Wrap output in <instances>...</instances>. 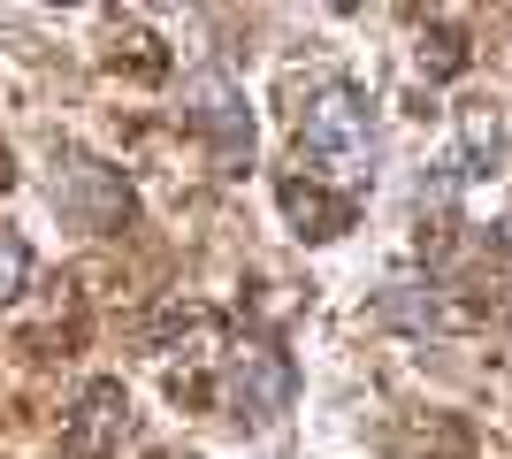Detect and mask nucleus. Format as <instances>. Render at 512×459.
I'll return each instance as SVG.
<instances>
[{
  "label": "nucleus",
  "instance_id": "nucleus-4",
  "mask_svg": "<svg viewBox=\"0 0 512 459\" xmlns=\"http://www.w3.org/2000/svg\"><path fill=\"white\" fill-rule=\"evenodd\" d=\"M54 207H62L77 230L107 238V230L130 222V184L115 169H100V161H85V153H69L62 169H54Z\"/></svg>",
  "mask_w": 512,
  "mask_h": 459
},
{
  "label": "nucleus",
  "instance_id": "nucleus-6",
  "mask_svg": "<svg viewBox=\"0 0 512 459\" xmlns=\"http://www.w3.org/2000/svg\"><path fill=\"white\" fill-rule=\"evenodd\" d=\"M375 322H398V329H451L459 314H451L444 284H390L383 299H375Z\"/></svg>",
  "mask_w": 512,
  "mask_h": 459
},
{
  "label": "nucleus",
  "instance_id": "nucleus-7",
  "mask_svg": "<svg viewBox=\"0 0 512 459\" xmlns=\"http://www.w3.org/2000/svg\"><path fill=\"white\" fill-rule=\"evenodd\" d=\"M283 207L299 222V238H337V230H352V199H329L321 184H306V176L283 184Z\"/></svg>",
  "mask_w": 512,
  "mask_h": 459
},
{
  "label": "nucleus",
  "instance_id": "nucleus-2",
  "mask_svg": "<svg viewBox=\"0 0 512 459\" xmlns=\"http://www.w3.org/2000/svg\"><path fill=\"white\" fill-rule=\"evenodd\" d=\"M291 398H299V375H291V360H283L268 337L230 345V360H222V406H230L245 429L283 421V414H291Z\"/></svg>",
  "mask_w": 512,
  "mask_h": 459
},
{
  "label": "nucleus",
  "instance_id": "nucleus-9",
  "mask_svg": "<svg viewBox=\"0 0 512 459\" xmlns=\"http://www.w3.org/2000/svg\"><path fill=\"white\" fill-rule=\"evenodd\" d=\"M23 284H31V245H23L16 230H8V222H0V306L16 299Z\"/></svg>",
  "mask_w": 512,
  "mask_h": 459
},
{
  "label": "nucleus",
  "instance_id": "nucleus-5",
  "mask_svg": "<svg viewBox=\"0 0 512 459\" xmlns=\"http://www.w3.org/2000/svg\"><path fill=\"white\" fill-rule=\"evenodd\" d=\"M123 429H130V391L100 375V383L77 391V414L62 421V459H115Z\"/></svg>",
  "mask_w": 512,
  "mask_h": 459
},
{
  "label": "nucleus",
  "instance_id": "nucleus-1",
  "mask_svg": "<svg viewBox=\"0 0 512 459\" xmlns=\"http://www.w3.org/2000/svg\"><path fill=\"white\" fill-rule=\"evenodd\" d=\"M375 100L360 85H329L306 100L299 115V169L306 184H337V199H352L360 184H375Z\"/></svg>",
  "mask_w": 512,
  "mask_h": 459
},
{
  "label": "nucleus",
  "instance_id": "nucleus-8",
  "mask_svg": "<svg viewBox=\"0 0 512 459\" xmlns=\"http://www.w3.org/2000/svg\"><path fill=\"white\" fill-rule=\"evenodd\" d=\"M497 161H505V123H497V108H467V169L459 176H497Z\"/></svg>",
  "mask_w": 512,
  "mask_h": 459
},
{
  "label": "nucleus",
  "instance_id": "nucleus-3",
  "mask_svg": "<svg viewBox=\"0 0 512 459\" xmlns=\"http://www.w3.org/2000/svg\"><path fill=\"white\" fill-rule=\"evenodd\" d=\"M184 123H192L230 169L253 161V108H245V85H237L230 69H192V77H184Z\"/></svg>",
  "mask_w": 512,
  "mask_h": 459
}]
</instances>
